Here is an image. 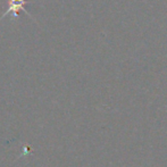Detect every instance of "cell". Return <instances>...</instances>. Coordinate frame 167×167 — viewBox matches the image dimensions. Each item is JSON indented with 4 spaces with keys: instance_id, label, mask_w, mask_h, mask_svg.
<instances>
[{
    "instance_id": "6da1fadb",
    "label": "cell",
    "mask_w": 167,
    "mask_h": 167,
    "mask_svg": "<svg viewBox=\"0 0 167 167\" xmlns=\"http://www.w3.org/2000/svg\"><path fill=\"white\" fill-rule=\"evenodd\" d=\"M28 4H30L28 0H8L7 11H6V13H5L1 17H0V21L4 19L5 17H7L9 14H13L14 15V18H17L18 15H19V11H24L28 16H30L32 19H34L33 16L31 15V13L25 8V5H28Z\"/></svg>"
}]
</instances>
